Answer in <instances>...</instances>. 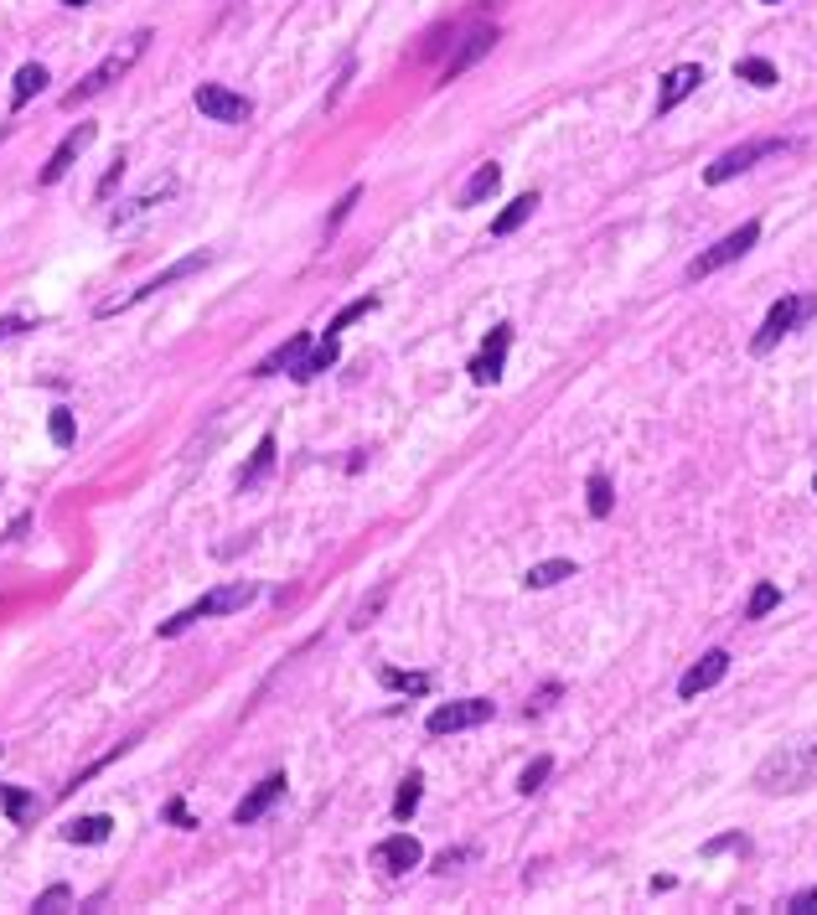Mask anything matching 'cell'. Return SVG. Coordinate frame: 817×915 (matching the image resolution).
I'll list each match as a JSON object with an SVG mask.
<instances>
[{"instance_id":"cell-1","label":"cell","mask_w":817,"mask_h":915,"mask_svg":"<svg viewBox=\"0 0 817 915\" xmlns=\"http://www.w3.org/2000/svg\"><path fill=\"white\" fill-rule=\"evenodd\" d=\"M817 781V729L792 745L771 750L761 766H755V786L761 791H807Z\"/></svg>"},{"instance_id":"cell-2","label":"cell","mask_w":817,"mask_h":915,"mask_svg":"<svg viewBox=\"0 0 817 915\" xmlns=\"http://www.w3.org/2000/svg\"><path fill=\"white\" fill-rule=\"evenodd\" d=\"M145 47H150V32H135L119 52H109L94 73H83V78H78V88H68V94H63V109H78L83 99H94V94H104L109 83H119V78H125V73L135 68V57H140Z\"/></svg>"},{"instance_id":"cell-3","label":"cell","mask_w":817,"mask_h":915,"mask_svg":"<svg viewBox=\"0 0 817 915\" xmlns=\"http://www.w3.org/2000/svg\"><path fill=\"white\" fill-rule=\"evenodd\" d=\"M254 595H259V585H254V579H233V585H223V590H213V595H202L197 605H187L181 616L161 621V636H181L187 626H197L202 616H233V610H244Z\"/></svg>"},{"instance_id":"cell-4","label":"cell","mask_w":817,"mask_h":915,"mask_svg":"<svg viewBox=\"0 0 817 915\" xmlns=\"http://www.w3.org/2000/svg\"><path fill=\"white\" fill-rule=\"evenodd\" d=\"M807 316H817V295H781L771 311H766V321H761V331H755V342H750V352L755 357H766L786 331H797Z\"/></svg>"},{"instance_id":"cell-5","label":"cell","mask_w":817,"mask_h":915,"mask_svg":"<svg viewBox=\"0 0 817 915\" xmlns=\"http://www.w3.org/2000/svg\"><path fill=\"white\" fill-rule=\"evenodd\" d=\"M755 243H761V223H740L735 233H724L714 249H704L699 259L688 264V280H709V274H719L724 264H735V259H745Z\"/></svg>"},{"instance_id":"cell-6","label":"cell","mask_w":817,"mask_h":915,"mask_svg":"<svg viewBox=\"0 0 817 915\" xmlns=\"http://www.w3.org/2000/svg\"><path fill=\"white\" fill-rule=\"evenodd\" d=\"M776 150H786V140H745V145H735V150H724V156L704 171V181H709V187H724V181H735L740 171H750L755 161L776 156Z\"/></svg>"},{"instance_id":"cell-7","label":"cell","mask_w":817,"mask_h":915,"mask_svg":"<svg viewBox=\"0 0 817 915\" xmlns=\"http://www.w3.org/2000/svg\"><path fill=\"white\" fill-rule=\"evenodd\" d=\"M497 714L492 698H456V704H440L430 714V735H461V729H476Z\"/></svg>"},{"instance_id":"cell-8","label":"cell","mask_w":817,"mask_h":915,"mask_svg":"<svg viewBox=\"0 0 817 915\" xmlns=\"http://www.w3.org/2000/svg\"><path fill=\"white\" fill-rule=\"evenodd\" d=\"M192 104L207 119H218V125H244V119L254 114V104L244 94H233V88H223V83H202L197 94H192Z\"/></svg>"},{"instance_id":"cell-9","label":"cell","mask_w":817,"mask_h":915,"mask_svg":"<svg viewBox=\"0 0 817 915\" xmlns=\"http://www.w3.org/2000/svg\"><path fill=\"white\" fill-rule=\"evenodd\" d=\"M207 264H213V254H187L181 264H171L166 274H156V280H145L140 290L119 295V300H104V305H99V316H119L125 305H135V300H145V295H156V290H166V285H176V280H187V274H197V269H207Z\"/></svg>"},{"instance_id":"cell-10","label":"cell","mask_w":817,"mask_h":915,"mask_svg":"<svg viewBox=\"0 0 817 915\" xmlns=\"http://www.w3.org/2000/svg\"><path fill=\"white\" fill-rule=\"evenodd\" d=\"M94 135H99L94 125H73V130L63 135V145H57V150H52V161L42 166V187H57V181H63V176L73 171V161L83 156V150H88V145H94Z\"/></svg>"},{"instance_id":"cell-11","label":"cell","mask_w":817,"mask_h":915,"mask_svg":"<svg viewBox=\"0 0 817 915\" xmlns=\"http://www.w3.org/2000/svg\"><path fill=\"white\" fill-rule=\"evenodd\" d=\"M724 673H730V652H704L699 662L688 667V673L678 678V698H699V693H709V688H719L724 683Z\"/></svg>"},{"instance_id":"cell-12","label":"cell","mask_w":817,"mask_h":915,"mask_svg":"<svg viewBox=\"0 0 817 915\" xmlns=\"http://www.w3.org/2000/svg\"><path fill=\"white\" fill-rule=\"evenodd\" d=\"M419 859H425V848H419L409 833H393L373 848V864L388 869V874H409V869H419Z\"/></svg>"},{"instance_id":"cell-13","label":"cell","mask_w":817,"mask_h":915,"mask_svg":"<svg viewBox=\"0 0 817 915\" xmlns=\"http://www.w3.org/2000/svg\"><path fill=\"white\" fill-rule=\"evenodd\" d=\"M699 83H704V68L699 63H683V68H673L668 78H662V94H657V114H673L688 94H699Z\"/></svg>"},{"instance_id":"cell-14","label":"cell","mask_w":817,"mask_h":915,"mask_svg":"<svg viewBox=\"0 0 817 915\" xmlns=\"http://www.w3.org/2000/svg\"><path fill=\"white\" fill-rule=\"evenodd\" d=\"M280 797H285V776H264V781L249 791V797L233 807V822H238V828H249V822H259V817H264L269 807H275Z\"/></svg>"},{"instance_id":"cell-15","label":"cell","mask_w":817,"mask_h":915,"mask_svg":"<svg viewBox=\"0 0 817 915\" xmlns=\"http://www.w3.org/2000/svg\"><path fill=\"white\" fill-rule=\"evenodd\" d=\"M492 47H497V32H492V26H476V32H471V37H466V42L456 47V57H450V63H445V73H440V78L450 83V78L471 73V68H476V63H481V57H487Z\"/></svg>"},{"instance_id":"cell-16","label":"cell","mask_w":817,"mask_h":915,"mask_svg":"<svg viewBox=\"0 0 817 915\" xmlns=\"http://www.w3.org/2000/svg\"><path fill=\"white\" fill-rule=\"evenodd\" d=\"M306 352H311V331H295V337L285 342V347H275L259 368H254V378H269V373H295L300 362H306Z\"/></svg>"},{"instance_id":"cell-17","label":"cell","mask_w":817,"mask_h":915,"mask_svg":"<svg viewBox=\"0 0 817 915\" xmlns=\"http://www.w3.org/2000/svg\"><path fill=\"white\" fill-rule=\"evenodd\" d=\"M507 342H512V326H497L492 337H487L481 357L471 362V378H476V383H497V378H502V352H507Z\"/></svg>"},{"instance_id":"cell-18","label":"cell","mask_w":817,"mask_h":915,"mask_svg":"<svg viewBox=\"0 0 817 915\" xmlns=\"http://www.w3.org/2000/svg\"><path fill=\"white\" fill-rule=\"evenodd\" d=\"M533 207H538V192H523L518 202H507L497 218H492V238H507V233H518L528 218H533Z\"/></svg>"},{"instance_id":"cell-19","label":"cell","mask_w":817,"mask_h":915,"mask_svg":"<svg viewBox=\"0 0 817 915\" xmlns=\"http://www.w3.org/2000/svg\"><path fill=\"white\" fill-rule=\"evenodd\" d=\"M497 187H502V171L487 161V166H476V171H471V181L461 187V197H456V202H461V207H476V202H487Z\"/></svg>"},{"instance_id":"cell-20","label":"cell","mask_w":817,"mask_h":915,"mask_svg":"<svg viewBox=\"0 0 817 915\" xmlns=\"http://www.w3.org/2000/svg\"><path fill=\"white\" fill-rule=\"evenodd\" d=\"M42 88H47V68H42V63H26V68L16 73V88H11V109H26V104L42 94Z\"/></svg>"},{"instance_id":"cell-21","label":"cell","mask_w":817,"mask_h":915,"mask_svg":"<svg viewBox=\"0 0 817 915\" xmlns=\"http://www.w3.org/2000/svg\"><path fill=\"white\" fill-rule=\"evenodd\" d=\"M171 192H176V187H171V181H161V187H156V192H145V197H135L130 207H119V212H114V218H109V228H125V223L145 218V212H150V207H156V202H166Z\"/></svg>"},{"instance_id":"cell-22","label":"cell","mask_w":817,"mask_h":915,"mask_svg":"<svg viewBox=\"0 0 817 915\" xmlns=\"http://www.w3.org/2000/svg\"><path fill=\"white\" fill-rule=\"evenodd\" d=\"M559 579H574V559H543L528 569V590H549Z\"/></svg>"},{"instance_id":"cell-23","label":"cell","mask_w":817,"mask_h":915,"mask_svg":"<svg viewBox=\"0 0 817 915\" xmlns=\"http://www.w3.org/2000/svg\"><path fill=\"white\" fill-rule=\"evenodd\" d=\"M331 362H337V337H326V342H321L316 352H306V362H300V368H295L290 378H300V383H311L316 373H326V368H331Z\"/></svg>"},{"instance_id":"cell-24","label":"cell","mask_w":817,"mask_h":915,"mask_svg":"<svg viewBox=\"0 0 817 915\" xmlns=\"http://www.w3.org/2000/svg\"><path fill=\"white\" fill-rule=\"evenodd\" d=\"M109 828H114L109 817H78V822H68V828H63V838L68 843H104Z\"/></svg>"},{"instance_id":"cell-25","label":"cell","mask_w":817,"mask_h":915,"mask_svg":"<svg viewBox=\"0 0 817 915\" xmlns=\"http://www.w3.org/2000/svg\"><path fill=\"white\" fill-rule=\"evenodd\" d=\"M383 688H393V693H430V678L425 673H399V667H383Z\"/></svg>"},{"instance_id":"cell-26","label":"cell","mask_w":817,"mask_h":915,"mask_svg":"<svg viewBox=\"0 0 817 915\" xmlns=\"http://www.w3.org/2000/svg\"><path fill=\"white\" fill-rule=\"evenodd\" d=\"M735 78H745V83H755V88H771V83H776V68L766 63V57H740V63H735Z\"/></svg>"},{"instance_id":"cell-27","label":"cell","mask_w":817,"mask_h":915,"mask_svg":"<svg viewBox=\"0 0 817 915\" xmlns=\"http://www.w3.org/2000/svg\"><path fill=\"white\" fill-rule=\"evenodd\" d=\"M269 466H275V440L264 435V440L254 445V461L244 466V476H238V486H254V481H259V476H264Z\"/></svg>"},{"instance_id":"cell-28","label":"cell","mask_w":817,"mask_h":915,"mask_svg":"<svg viewBox=\"0 0 817 915\" xmlns=\"http://www.w3.org/2000/svg\"><path fill=\"white\" fill-rule=\"evenodd\" d=\"M419 786H425V776L409 771V776H404V786H399V802H393V817H399V822H409V817H414V807H419Z\"/></svg>"},{"instance_id":"cell-29","label":"cell","mask_w":817,"mask_h":915,"mask_svg":"<svg viewBox=\"0 0 817 915\" xmlns=\"http://www.w3.org/2000/svg\"><path fill=\"white\" fill-rule=\"evenodd\" d=\"M368 311H378V295H362V300L342 305V311H337V321H331L326 331H331V337H337V331H347L352 321H362V316H368Z\"/></svg>"},{"instance_id":"cell-30","label":"cell","mask_w":817,"mask_h":915,"mask_svg":"<svg viewBox=\"0 0 817 915\" xmlns=\"http://www.w3.org/2000/svg\"><path fill=\"white\" fill-rule=\"evenodd\" d=\"M0 802H6V812H11L16 822H26V817H32V807H37L32 791H21V786H0Z\"/></svg>"},{"instance_id":"cell-31","label":"cell","mask_w":817,"mask_h":915,"mask_svg":"<svg viewBox=\"0 0 817 915\" xmlns=\"http://www.w3.org/2000/svg\"><path fill=\"white\" fill-rule=\"evenodd\" d=\"M776 605H781V590H776V585H755V595H750V605H745V616L761 621L766 610H776Z\"/></svg>"},{"instance_id":"cell-32","label":"cell","mask_w":817,"mask_h":915,"mask_svg":"<svg viewBox=\"0 0 817 915\" xmlns=\"http://www.w3.org/2000/svg\"><path fill=\"white\" fill-rule=\"evenodd\" d=\"M549 771H554V760H549V755H538L533 766H528V771L518 776V791H523V797H533V791H538L543 781H549Z\"/></svg>"},{"instance_id":"cell-33","label":"cell","mask_w":817,"mask_h":915,"mask_svg":"<svg viewBox=\"0 0 817 915\" xmlns=\"http://www.w3.org/2000/svg\"><path fill=\"white\" fill-rule=\"evenodd\" d=\"M590 517H611V481L600 471L590 476Z\"/></svg>"},{"instance_id":"cell-34","label":"cell","mask_w":817,"mask_h":915,"mask_svg":"<svg viewBox=\"0 0 817 915\" xmlns=\"http://www.w3.org/2000/svg\"><path fill=\"white\" fill-rule=\"evenodd\" d=\"M47 430H52V445L68 450V445H73V414H68V409H52V424H47Z\"/></svg>"},{"instance_id":"cell-35","label":"cell","mask_w":817,"mask_h":915,"mask_svg":"<svg viewBox=\"0 0 817 915\" xmlns=\"http://www.w3.org/2000/svg\"><path fill=\"white\" fill-rule=\"evenodd\" d=\"M63 905H73V890H68V884H52V890L37 895V910H63Z\"/></svg>"},{"instance_id":"cell-36","label":"cell","mask_w":817,"mask_h":915,"mask_svg":"<svg viewBox=\"0 0 817 915\" xmlns=\"http://www.w3.org/2000/svg\"><path fill=\"white\" fill-rule=\"evenodd\" d=\"M383 600H388V590H378V595H373L368 605H357V616H352V626H357V631H362V626H368V621L378 616V610H383Z\"/></svg>"},{"instance_id":"cell-37","label":"cell","mask_w":817,"mask_h":915,"mask_svg":"<svg viewBox=\"0 0 817 915\" xmlns=\"http://www.w3.org/2000/svg\"><path fill=\"white\" fill-rule=\"evenodd\" d=\"M119 176H125V156H119V161H114V166H109V171H104V181H99V192H94V197H99V202H104V197H109V192H114V187H119Z\"/></svg>"},{"instance_id":"cell-38","label":"cell","mask_w":817,"mask_h":915,"mask_svg":"<svg viewBox=\"0 0 817 915\" xmlns=\"http://www.w3.org/2000/svg\"><path fill=\"white\" fill-rule=\"evenodd\" d=\"M786 910H792V915H812V910H817V884H812V890H802V895H792V900H786Z\"/></svg>"},{"instance_id":"cell-39","label":"cell","mask_w":817,"mask_h":915,"mask_svg":"<svg viewBox=\"0 0 817 915\" xmlns=\"http://www.w3.org/2000/svg\"><path fill=\"white\" fill-rule=\"evenodd\" d=\"M21 331H32V321H26V316H6V321H0V342L21 337Z\"/></svg>"},{"instance_id":"cell-40","label":"cell","mask_w":817,"mask_h":915,"mask_svg":"<svg viewBox=\"0 0 817 915\" xmlns=\"http://www.w3.org/2000/svg\"><path fill=\"white\" fill-rule=\"evenodd\" d=\"M730 848H740V853H745V838H740V833H730V838H714V843H704V853H730Z\"/></svg>"},{"instance_id":"cell-41","label":"cell","mask_w":817,"mask_h":915,"mask_svg":"<svg viewBox=\"0 0 817 915\" xmlns=\"http://www.w3.org/2000/svg\"><path fill=\"white\" fill-rule=\"evenodd\" d=\"M554 698H559V683H554V688H543V693L533 698V704H528V714H543V709H549V704H554Z\"/></svg>"},{"instance_id":"cell-42","label":"cell","mask_w":817,"mask_h":915,"mask_svg":"<svg viewBox=\"0 0 817 915\" xmlns=\"http://www.w3.org/2000/svg\"><path fill=\"white\" fill-rule=\"evenodd\" d=\"M166 817L176 822V828H197V822L187 817V807H181V802H166Z\"/></svg>"},{"instance_id":"cell-43","label":"cell","mask_w":817,"mask_h":915,"mask_svg":"<svg viewBox=\"0 0 817 915\" xmlns=\"http://www.w3.org/2000/svg\"><path fill=\"white\" fill-rule=\"evenodd\" d=\"M461 859H466V853H440V864H435V869H440V874H450V869H456Z\"/></svg>"},{"instance_id":"cell-44","label":"cell","mask_w":817,"mask_h":915,"mask_svg":"<svg viewBox=\"0 0 817 915\" xmlns=\"http://www.w3.org/2000/svg\"><path fill=\"white\" fill-rule=\"evenodd\" d=\"M68 6H88V0H68Z\"/></svg>"},{"instance_id":"cell-45","label":"cell","mask_w":817,"mask_h":915,"mask_svg":"<svg viewBox=\"0 0 817 915\" xmlns=\"http://www.w3.org/2000/svg\"><path fill=\"white\" fill-rule=\"evenodd\" d=\"M766 6H781V0H766Z\"/></svg>"},{"instance_id":"cell-46","label":"cell","mask_w":817,"mask_h":915,"mask_svg":"<svg viewBox=\"0 0 817 915\" xmlns=\"http://www.w3.org/2000/svg\"><path fill=\"white\" fill-rule=\"evenodd\" d=\"M812 492H817V476H812Z\"/></svg>"},{"instance_id":"cell-47","label":"cell","mask_w":817,"mask_h":915,"mask_svg":"<svg viewBox=\"0 0 817 915\" xmlns=\"http://www.w3.org/2000/svg\"><path fill=\"white\" fill-rule=\"evenodd\" d=\"M0 750H6V745H0Z\"/></svg>"}]
</instances>
